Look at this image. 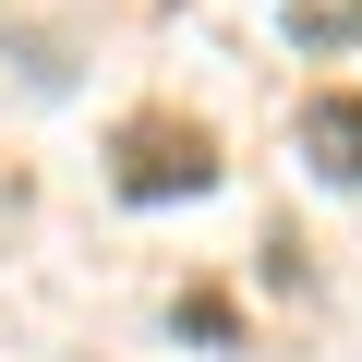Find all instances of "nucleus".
I'll return each instance as SVG.
<instances>
[{"label":"nucleus","mask_w":362,"mask_h":362,"mask_svg":"<svg viewBox=\"0 0 362 362\" xmlns=\"http://www.w3.org/2000/svg\"><path fill=\"white\" fill-rule=\"evenodd\" d=\"M302 157L326 181H362V97H314L302 109Z\"/></svg>","instance_id":"f03ea898"},{"label":"nucleus","mask_w":362,"mask_h":362,"mask_svg":"<svg viewBox=\"0 0 362 362\" xmlns=\"http://www.w3.org/2000/svg\"><path fill=\"white\" fill-rule=\"evenodd\" d=\"M109 181H121V206L206 194V181H218V133H206V121H169V109H145V121H121V145H109Z\"/></svg>","instance_id":"f257e3e1"}]
</instances>
